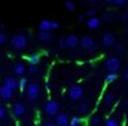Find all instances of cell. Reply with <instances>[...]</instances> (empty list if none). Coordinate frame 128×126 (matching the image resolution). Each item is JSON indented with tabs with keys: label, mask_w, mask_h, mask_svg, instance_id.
Segmentation results:
<instances>
[{
	"label": "cell",
	"mask_w": 128,
	"mask_h": 126,
	"mask_svg": "<svg viewBox=\"0 0 128 126\" xmlns=\"http://www.w3.org/2000/svg\"><path fill=\"white\" fill-rule=\"evenodd\" d=\"M27 43H28V39H27L26 34H15V36H12V39H10V45H12L14 49H16V51H21V49L27 48Z\"/></svg>",
	"instance_id": "cell-1"
},
{
	"label": "cell",
	"mask_w": 128,
	"mask_h": 126,
	"mask_svg": "<svg viewBox=\"0 0 128 126\" xmlns=\"http://www.w3.org/2000/svg\"><path fill=\"white\" fill-rule=\"evenodd\" d=\"M39 94H40V86H39V83L33 82V83H28V85H27V88H26V95H27V99H28L30 102H34V101L37 99Z\"/></svg>",
	"instance_id": "cell-2"
},
{
	"label": "cell",
	"mask_w": 128,
	"mask_h": 126,
	"mask_svg": "<svg viewBox=\"0 0 128 126\" xmlns=\"http://www.w3.org/2000/svg\"><path fill=\"white\" fill-rule=\"evenodd\" d=\"M45 113H46L48 117H55V116L60 113V104H58V101L49 99V101L45 104Z\"/></svg>",
	"instance_id": "cell-3"
},
{
	"label": "cell",
	"mask_w": 128,
	"mask_h": 126,
	"mask_svg": "<svg viewBox=\"0 0 128 126\" xmlns=\"http://www.w3.org/2000/svg\"><path fill=\"white\" fill-rule=\"evenodd\" d=\"M67 95H68V98L72 101H80L82 96H84V88H82V85H73V86H70Z\"/></svg>",
	"instance_id": "cell-4"
},
{
	"label": "cell",
	"mask_w": 128,
	"mask_h": 126,
	"mask_svg": "<svg viewBox=\"0 0 128 126\" xmlns=\"http://www.w3.org/2000/svg\"><path fill=\"white\" fill-rule=\"evenodd\" d=\"M104 65L109 70V73H118V70L121 68V60L118 57H109L106 60Z\"/></svg>",
	"instance_id": "cell-5"
},
{
	"label": "cell",
	"mask_w": 128,
	"mask_h": 126,
	"mask_svg": "<svg viewBox=\"0 0 128 126\" xmlns=\"http://www.w3.org/2000/svg\"><path fill=\"white\" fill-rule=\"evenodd\" d=\"M79 45L85 49V51H94L96 49V40L91 37V36H84L79 39Z\"/></svg>",
	"instance_id": "cell-6"
},
{
	"label": "cell",
	"mask_w": 128,
	"mask_h": 126,
	"mask_svg": "<svg viewBox=\"0 0 128 126\" xmlns=\"http://www.w3.org/2000/svg\"><path fill=\"white\" fill-rule=\"evenodd\" d=\"M0 98H2L3 101L9 102V101L14 98V91H12L10 88L4 86V85H2V86H0Z\"/></svg>",
	"instance_id": "cell-7"
},
{
	"label": "cell",
	"mask_w": 128,
	"mask_h": 126,
	"mask_svg": "<svg viewBox=\"0 0 128 126\" xmlns=\"http://www.w3.org/2000/svg\"><path fill=\"white\" fill-rule=\"evenodd\" d=\"M101 45L104 48H112L116 45V40H115V36L112 33H106L103 37H101Z\"/></svg>",
	"instance_id": "cell-8"
},
{
	"label": "cell",
	"mask_w": 128,
	"mask_h": 126,
	"mask_svg": "<svg viewBox=\"0 0 128 126\" xmlns=\"http://www.w3.org/2000/svg\"><path fill=\"white\" fill-rule=\"evenodd\" d=\"M12 111H14V116L16 119H21L26 114V105L22 102H15L14 107H12Z\"/></svg>",
	"instance_id": "cell-9"
},
{
	"label": "cell",
	"mask_w": 128,
	"mask_h": 126,
	"mask_svg": "<svg viewBox=\"0 0 128 126\" xmlns=\"http://www.w3.org/2000/svg\"><path fill=\"white\" fill-rule=\"evenodd\" d=\"M3 85L4 86H8V88H10L14 92L18 89V79L15 77V76H9V77H6L4 80H3Z\"/></svg>",
	"instance_id": "cell-10"
},
{
	"label": "cell",
	"mask_w": 128,
	"mask_h": 126,
	"mask_svg": "<svg viewBox=\"0 0 128 126\" xmlns=\"http://www.w3.org/2000/svg\"><path fill=\"white\" fill-rule=\"evenodd\" d=\"M68 122H70V117L66 113H58L55 116V125L57 126H68Z\"/></svg>",
	"instance_id": "cell-11"
},
{
	"label": "cell",
	"mask_w": 128,
	"mask_h": 126,
	"mask_svg": "<svg viewBox=\"0 0 128 126\" xmlns=\"http://www.w3.org/2000/svg\"><path fill=\"white\" fill-rule=\"evenodd\" d=\"M85 24H86V27H88L90 30H97V28L100 27V24H101V19H100L98 16H91V18H88V19L85 21Z\"/></svg>",
	"instance_id": "cell-12"
},
{
	"label": "cell",
	"mask_w": 128,
	"mask_h": 126,
	"mask_svg": "<svg viewBox=\"0 0 128 126\" xmlns=\"http://www.w3.org/2000/svg\"><path fill=\"white\" fill-rule=\"evenodd\" d=\"M66 42H67V48L73 49L79 45V37L76 34H68V36H66Z\"/></svg>",
	"instance_id": "cell-13"
},
{
	"label": "cell",
	"mask_w": 128,
	"mask_h": 126,
	"mask_svg": "<svg viewBox=\"0 0 128 126\" xmlns=\"http://www.w3.org/2000/svg\"><path fill=\"white\" fill-rule=\"evenodd\" d=\"M115 101H116L115 94H112V92H106V94L103 95V102H104L107 107H112V105L115 104Z\"/></svg>",
	"instance_id": "cell-14"
},
{
	"label": "cell",
	"mask_w": 128,
	"mask_h": 126,
	"mask_svg": "<svg viewBox=\"0 0 128 126\" xmlns=\"http://www.w3.org/2000/svg\"><path fill=\"white\" fill-rule=\"evenodd\" d=\"M39 30L40 31H52V21L51 19H42L39 22Z\"/></svg>",
	"instance_id": "cell-15"
},
{
	"label": "cell",
	"mask_w": 128,
	"mask_h": 126,
	"mask_svg": "<svg viewBox=\"0 0 128 126\" xmlns=\"http://www.w3.org/2000/svg\"><path fill=\"white\" fill-rule=\"evenodd\" d=\"M14 74H16L18 77H22L26 74V65L21 63H16L14 65Z\"/></svg>",
	"instance_id": "cell-16"
},
{
	"label": "cell",
	"mask_w": 128,
	"mask_h": 126,
	"mask_svg": "<svg viewBox=\"0 0 128 126\" xmlns=\"http://www.w3.org/2000/svg\"><path fill=\"white\" fill-rule=\"evenodd\" d=\"M39 40L40 42H43V43H46V42H51L52 40V33L51 31H39Z\"/></svg>",
	"instance_id": "cell-17"
},
{
	"label": "cell",
	"mask_w": 128,
	"mask_h": 126,
	"mask_svg": "<svg viewBox=\"0 0 128 126\" xmlns=\"http://www.w3.org/2000/svg\"><path fill=\"white\" fill-rule=\"evenodd\" d=\"M90 110H91V108H90V104H88L86 101H84V102L79 105V114H80V116H86V114L90 113Z\"/></svg>",
	"instance_id": "cell-18"
},
{
	"label": "cell",
	"mask_w": 128,
	"mask_h": 126,
	"mask_svg": "<svg viewBox=\"0 0 128 126\" xmlns=\"http://www.w3.org/2000/svg\"><path fill=\"white\" fill-rule=\"evenodd\" d=\"M27 61H28L30 65H37V64L40 63V55L39 54H32V55L27 57Z\"/></svg>",
	"instance_id": "cell-19"
},
{
	"label": "cell",
	"mask_w": 128,
	"mask_h": 126,
	"mask_svg": "<svg viewBox=\"0 0 128 126\" xmlns=\"http://www.w3.org/2000/svg\"><path fill=\"white\" fill-rule=\"evenodd\" d=\"M90 126H101V122H103V119L100 117V116H97V114H94V116H91L90 117Z\"/></svg>",
	"instance_id": "cell-20"
},
{
	"label": "cell",
	"mask_w": 128,
	"mask_h": 126,
	"mask_svg": "<svg viewBox=\"0 0 128 126\" xmlns=\"http://www.w3.org/2000/svg\"><path fill=\"white\" fill-rule=\"evenodd\" d=\"M80 125H82V117L80 116H74L68 122V126H80Z\"/></svg>",
	"instance_id": "cell-21"
},
{
	"label": "cell",
	"mask_w": 128,
	"mask_h": 126,
	"mask_svg": "<svg viewBox=\"0 0 128 126\" xmlns=\"http://www.w3.org/2000/svg\"><path fill=\"white\" fill-rule=\"evenodd\" d=\"M104 126H119V122L115 117H107L104 120Z\"/></svg>",
	"instance_id": "cell-22"
},
{
	"label": "cell",
	"mask_w": 128,
	"mask_h": 126,
	"mask_svg": "<svg viewBox=\"0 0 128 126\" xmlns=\"http://www.w3.org/2000/svg\"><path fill=\"white\" fill-rule=\"evenodd\" d=\"M64 7H66L68 12H73V10L76 9V3H74L73 0H67V1L64 3Z\"/></svg>",
	"instance_id": "cell-23"
},
{
	"label": "cell",
	"mask_w": 128,
	"mask_h": 126,
	"mask_svg": "<svg viewBox=\"0 0 128 126\" xmlns=\"http://www.w3.org/2000/svg\"><path fill=\"white\" fill-rule=\"evenodd\" d=\"M27 85H28V82H27V79L22 76V77H20V80H18V89L20 91H22V89H26L27 88Z\"/></svg>",
	"instance_id": "cell-24"
},
{
	"label": "cell",
	"mask_w": 128,
	"mask_h": 126,
	"mask_svg": "<svg viewBox=\"0 0 128 126\" xmlns=\"http://www.w3.org/2000/svg\"><path fill=\"white\" fill-rule=\"evenodd\" d=\"M116 79H118V74H116V73H109L104 80H106V83H113Z\"/></svg>",
	"instance_id": "cell-25"
},
{
	"label": "cell",
	"mask_w": 128,
	"mask_h": 126,
	"mask_svg": "<svg viewBox=\"0 0 128 126\" xmlns=\"http://www.w3.org/2000/svg\"><path fill=\"white\" fill-rule=\"evenodd\" d=\"M37 73H39V67H37V65H30V67H28V74L36 76Z\"/></svg>",
	"instance_id": "cell-26"
},
{
	"label": "cell",
	"mask_w": 128,
	"mask_h": 126,
	"mask_svg": "<svg viewBox=\"0 0 128 126\" xmlns=\"http://www.w3.org/2000/svg\"><path fill=\"white\" fill-rule=\"evenodd\" d=\"M58 46H60L61 49H66V48H67V42H66V37H61V39L58 40Z\"/></svg>",
	"instance_id": "cell-27"
},
{
	"label": "cell",
	"mask_w": 128,
	"mask_h": 126,
	"mask_svg": "<svg viewBox=\"0 0 128 126\" xmlns=\"http://www.w3.org/2000/svg\"><path fill=\"white\" fill-rule=\"evenodd\" d=\"M115 51L119 52V54H122V52H125V46L124 45H115Z\"/></svg>",
	"instance_id": "cell-28"
},
{
	"label": "cell",
	"mask_w": 128,
	"mask_h": 126,
	"mask_svg": "<svg viewBox=\"0 0 128 126\" xmlns=\"http://www.w3.org/2000/svg\"><path fill=\"white\" fill-rule=\"evenodd\" d=\"M4 117H6V108L3 105H0V120L4 119Z\"/></svg>",
	"instance_id": "cell-29"
},
{
	"label": "cell",
	"mask_w": 128,
	"mask_h": 126,
	"mask_svg": "<svg viewBox=\"0 0 128 126\" xmlns=\"http://www.w3.org/2000/svg\"><path fill=\"white\" fill-rule=\"evenodd\" d=\"M4 43H6V34L0 31V45H4Z\"/></svg>",
	"instance_id": "cell-30"
},
{
	"label": "cell",
	"mask_w": 128,
	"mask_h": 126,
	"mask_svg": "<svg viewBox=\"0 0 128 126\" xmlns=\"http://www.w3.org/2000/svg\"><path fill=\"white\" fill-rule=\"evenodd\" d=\"M113 3L116 6H124V4H127V0H113Z\"/></svg>",
	"instance_id": "cell-31"
},
{
	"label": "cell",
	"mask_w": 128,
	"mask_h": 126,
	"mask_svg": "<svg viewBox=\"0 0 128 126\" xmlns=\"http://www.w3.org/2000/svg\"><path fill=\"white\" fill-rule=\"evenodd\" d=\"M86 15H88V18H91V16H96V15H97V10H96V9H90V10L86 12Z\"/></svg>",
	"instance_id": "cell-32"
},
{
	"label": "cell",
	"mask_w": 128,
	"mask_h": 126,
	"mask_svg": "<svg viewBox=\"0 0 128 126\" xmlns=\"http://www.w3.org/2000/svg\"><path fill=\"white\" fill-rule=\"evenodd\" d=\"M42 126H57V125H55V122H52V120H45V122L42 123Z\"/></svg>",
	"instance_id": "cell-33"
},
{
	"label": "cell",
	"mask_w": 128,
	"mask_h": 126,
	"mask_svg": "<svg viewBox=\"0 0 128 126\" xmlns=\"http://www.w3.org/2000/svg\"><path fill=\"white\" fill-rule=\"evenodd\" d=\"M85 21H86V19H85L84 15H79V16H78V22H85Z\"/></svg>",
	"instance_id": "cell-34"
},
{
	"label": "cell",
	"mask_w": 128,
	"mask_h": 126,
	"mask_svg": "<svg viewBox=\"0 0 128 126\" xmlns=\"http://www.w3.org/2000/svg\"><path fill=\"white\" fill-rule=\"evenodd\" d=\"M124 76H125V80H127V82H128V70H127V71H125V74H124Z\"/></svg>",
	"instance_id": "cell-35"
},
{
	"label": "cell",
	"mask_w": 128,
	"mask_h": 126,
	"mask_svg": "<svg viewBox=\"0 0 128 126\" xmlns=\"http://www.w3.org/2000/svg\"><path fill=\"white\" fill-rule=\"evenodd\" d=\"M90 3H97V1H100V0H88Z\"/></svg>",
	"instance_id": "cell-36"
},
{
	"label": "cell",
	"mask_w": 128,
	"mask_h": 126,
	"mask_svg": "<svg viewBox=\"0 0 128 126\" xmlns=\"http://www.w3.org/2000/svg\"><path fill=\"white\" fill-rule=\"evenodd\" d=\"M106 1H107V3H113V0H106Z\"/></svg>",
	"instance_id": "cell-37"
},
{
	"label": "cell",
	"mask_w": 128,
	"mask_h": 126,
	"mask_svg": "<svg viewBox=\"0 0 128 126\" xmlns=\"http://www.w3.org/2000/svg\"><path fill=\"white\" fill-rule=\"evenodd\" d=\"M127 7H128V0H127Z\"/></svg>",
	"instance_id": "cell-38"
}]
</instances>
